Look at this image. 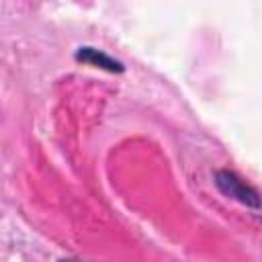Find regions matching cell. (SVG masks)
Listing matches in <instances>:
<instances>
[{
    "mask_svg": "<svg viewBox=\"0 0 262 262\" xmlns=\"http://www.w3.org/2000/svg\"><path fill=\"white\" fill-rule=\"evenodd\" d=\"M213 178H215L217 188L225 196H229V199H233V201H237V203H242L246 207H252L254 211L260 209V194H258V190L254 186H250L246 180H242L235 172L225 170V168L223 170H215Z\"/></svg>",
    "mask_w": 262,
    "mask_h": 262,
    "instance_id": "6da1fadb",
    "label": "cell"
},
{
    "mask_svg": "<svg viewBox=\"0 0 262 262\" xmlns=\"http://www.w3.org/2000/svg\"><path fill=\"white\" fill-rule=\"evenodd\" d=\"M74 57H76V61H82V63H88V66H94V68H100L106 72H115V74H121L125 70V66L121 61L113 59L111 55H106L104 51L94 49V47H78Z\"/></svg>",
    "mask_w": 262,
    "mask_h": 262,
    "instance_id": "7a4b0ae2",
    "label": "cell"
},
{
    "mask_svg": "<svg viewBox=\"0 0 262 262\" xmlns=\"http://www.w3.org/2000/svg\"><path fill=\"white\" fill-rule=\"evenodd\" d=\"M59 262H84V260H78V258H61Z\"/></svg>",
    "mask_w": 262,
    "mask_h": 262,
    "instance_id": "3957f363",
    "label": "cell"
}]
</instances>
